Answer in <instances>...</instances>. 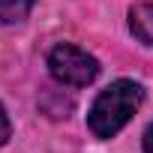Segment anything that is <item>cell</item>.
Wrapping results in <instances>:
<instances>
[{
	"label": "cell",
	"instance_id": "obj_5",
	"mask_svg": "<svg viewBox=\"0 0 153 153\" xmlns=\"http://www.w3.org/2000/svg\"><path fill=\"white\" fill-rule=\"evenodd\" d=\"M9 132H12V126H9V117H6V108L0 105V147H3V144L9 141Z\"/></svg>",
	"mask_w": 153,
	"mask_h": 153
},
{
	"label": "cell",
	"instance_id": "obj_4",
	"mask_svg": "<svg viewBox=\"0 0 153 153\" xmlns=\"http://www.w3.org/2000/svg\"><path fill=\"white\" fill-rule=\"evenodd\" d=\"M36 0H0V24H15L30 15Z\"/></svg>",
	"mask_w": 153,
	"mask_h": 153
},
{
	"label": "cell",
	"instance_id": "obj_3",
	"mask_svg": "<svg viewBox=\"0 0 153 153\" xmlns=\"http://www.w3.org/2000/svg\"><path fill=\"white\" fill-rule=\"evenodd\" d=\"M129 30L138 42L153 48V3H135L129 9Z\"/></svg>",
	"mask_w": 153,
	"mask_h": 153
},
{
	"label": "cell",
	"instance_id": "obj_1",
	"mask_svg": "<svg viewBox=\"0 0 153 153\" xmlns=\"http://www.w3.org/2000/svg\"><path fill=\"white\" fill-rule=\"evenodd\" d=\"M141 102H144V87L132 78H117L93 99V105L87 111V129L102 141L114 138L132 120V114L141 108Z\"/></svg>",
	"mask_w": 153,
	"mask_h": 153
},
{
	"label": "cell",
	"instance_id": "obj_2",
	"mask_svg": "<svg viewBox=\"0 0 153 153\" xmlns=\"http://www.w3.org/2000/svg\"><path fill=\"white\" fill-rule=\"evenodd\" d=\"M48 72L57 84L66 87H87L99 75V60L78 45L60 42L48 51Z\"/></svg>",
	"mask_w": 153,
	"mask_h": 153
},
{
	"label": "cell",
	"instance_id": "obj_6",
	"mask_svg": "<svg viewBox=\"0 0 153 153\" xmlns=\"http://www.w3.org/2000/svg\"><path fill=\"white\" fill-rule=\"evenodd\" d=\"M141 147H144V153H153V123L144 129V135H141Z\"/></svg>",
	"mask_w": 153,
	"mask_h": 153
}]
</instances>
